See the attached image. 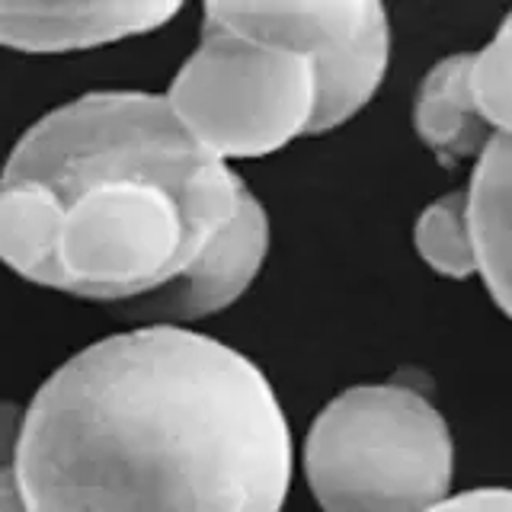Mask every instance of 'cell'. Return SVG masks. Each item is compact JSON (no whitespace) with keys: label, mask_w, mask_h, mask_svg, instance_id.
Masks as SVG:
<instances>
[{"label":"cell","mask_w":512,"mask_h":512,"mask_svg":"<svg viewBox=\"0 0 512 512\" xmlns=\"http://www.w3.org/2000/svg\"><path fill=\"white\" fill-rule=\"evenodd\" d=\"M16 480L26 512H282L292 432L244 352L138 327L48 375Z\"/></svg>","instance_id":"cell-1"},{"label":"cell","mask_w":512,"mask_h":512,"mask_svg":"<svg viewBox=\"0 0 512 512\" xmlns=\"http://www.w3.org/2000/svg\"><path fill=\"white\" fill-rule=\"evenodd\" d=\"M247 196L167 96L87 93L10 151L0 260L26 282L125 308L183 279Z\"/></svg>","instance_id":"cell-2"},{"label":"cell","mask_w":512,"mask_h":512,"mask_svg":"<svg viewBox=\"0 0 512 512\" xmlns=\"http://www.w3.org/2000/svg\"><path fill=\"white\" fill-rule=\"evenodd\" d=\"M304 477L324 512H429L452 490V432L413 388L359 384L311 423Z\"/></svg>","instance_id":"cell-3"},{"label":"cell","mask_w":512,"mask_h":512,"mask_svg":"<svg viewBox=\"0 0 512 512\" xmlns=\"http://www.w3.org/2000/svg\"><path fill=\"white\" fill-rule=\"evenodd\" d=\"M167 103L218 160L266 157L311 132L317 80L292 48L260 42L205 16L199 48L176 71Z\"/></svg>","instance_id":"cell-4"},{"label":"cell","mask_w":512,"mask_h":512,"mask_svg":"<svg viewBox=\"0 0 512 512\" xmlns=\"http://www.w3.org/2000/svg\"><path fill=\"white\" fill-rule=\"evenodd\" d=\"M205 16L240 36L292 48L311 64L317 106L308 135H327L368 106L388 74L391 29L375 0L208 4Z\"/></svg>","instance_id":"cell-5"},{"label":"cell","mask_w":512,"mask_h":512,"mask_svg":"<svg viewBox=\"0 0 512 512\" xmlns=\"http://www.w3.org/2000/svg\"><path fill=\"white\" fill-rule=\"evenodd\" d=\"M266 250L269 215L263 202L250 192L237 218L215 237V244L183 279L148 298L125 304L122 314L144 320L148 327H180L186 320L218 314L247 292L256 272L263 269Z\"/></svg>","instance_id":"cell-6"},{"label":"cell","mask_w":512,"mask_h":512,"mask_svg":"<svg viewBox=\"0 0 512 512\" xmlns=\"http://www.w3.org/2000/svg\"><path fill=\"white\" fill-rule=\"evenodd\" d=\"M176 13L180 4H0V45L32 55L77 52L144 36L167 26Z\"/></svg>","instance_id":"cell-7"},{"label":"cell","mask_w":512,"mask_h":512,"mask_svg":"<svg viewBox=\"0 0 512 512\" xmlns=\"http://www.w3.org/2000/svg\"><path fill=\"white\" fill-rule=\"evenodd\" d=\"M477 272L496 308L512 320V138L493 135L468 189Z\"/></svg>","instance_id":"cell-8"},{"label":"cell","mask_w":512,"mask_h":512,"mask_svg":"<svg viewBox=\"0 0 512 512\" xmlns=\"http://www.w3.org/2000/svg\"><path fill=\"white\" fill-rule=\"evenodd\" d=\"M413 125L423 144L452 164L461 157H480L493 138L471 87V55H448L432 68L413 106Z\"/></svg>","instance_id":"cell-9"},{"label":"cell","mask_w":512,"mask_h":512,"mask_svg":"<svg viewBox=\"0 0 512 512\" xmlns=\"http://www.w3.org/2000/svg\"><path fill=\"white\" fill-rule=\"evenodd\" d=\"M416 253L439 276L468 279L477 272V247L468 215V192H452L432 202L416 221Z\"/></svg>","instance_id":"cell-10"},{"label":"cell","mask_w":512,"mask_h":512,"mask_svg":"<svg viewBox=\"0 0 512 512\" xmlns=\"http://www.w3.org/2000/svg\"><path fill=\"white\" fill-rule=\"evenodd\" d=\"M471 87L484 122L493 135L512 138V13L496 36L471 55Z\"/></svg>","instance_id":"cell-11"},{"label":"cell","mask_w":512,"mask_h":512,"mask_svg":"<svg viewBox=\"0 0 512 512\" xmlns=\"http://www.w3.org/2000/svg\"><path fill=\"white\" fill-rule=\"evenodd\" d=\"M23 416L16 404H0V512H26L16 480V455H20Z\"/></svg>","instance_id":"cell-12"},{"label":"cell","mask_w":512,"mask_h":512,"mask_svg":"<svg viewBox=\"0 0 512 512\" xmlns=\"http://www.w3.org/2000/svg\"><path fill=\"white\" fill-rule=\"evenodd\" d=\"M429 512H512V490L509 487H480L458 496H448Z\"/></svg>","instance_id":"cell-13"}]
</instances>
